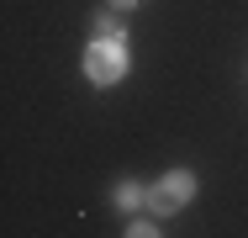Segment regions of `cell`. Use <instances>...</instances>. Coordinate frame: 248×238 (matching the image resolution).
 <instances>
[{
  "label": "cell",
  "instance_id": "obj_1",
  "mask_svg": "<svg viewBox=\"0 0 248 238\" xmlns=\"http://www.w3.org/2000/svg\"><path fill=\"white\" fill-rule=\"evenodd\" d=\"M79 69L95 90H116L132 80V37H90L79 53Z\"/></svg>",
  "mask_w": 248,
  "mask_h": 238
},
{
  "label": "cell",
  "instance_id": "obj_2",
  "mask_svg": "<svg viewBox=\"0 0 248 238\" xmlns=\"http://www.w3.org/2000/svg\"><path fill=\"white\" fill-rule=\"evenodd\" d=\"M196 196H201V175L190 164H174V170H164L148 186V217H158V222H164V217H180Z\"/></svg>",
  "mask_w": 248,
  "mask_h": 238
},
{
  "label": "cell",
  "instance_id": "obj_3",
  "mask_svg": "<svg viewBox=\"0 0 248 238\" xmlns=\"http://www.w3.org/2000/svg\"><path fill=\"white\" fill-rule=\"evenodd\" d=\"M106 201H111V212H122V217H132V212H148V186H143V180H116Z\"/></svg>",
  "mask_w": 248,
  "mask_h": 238
},
{
  "label": "cell",
  "instance_id": "obj_4",
  "mask_svg": "<svg viewBox=\"0 0 248 238\" xmlns=\"http://www.w3.org/2000/svg\"><path fill=\"white\" fill-rule=\"evenodd\" d=\"M90 37H132V32H127V21H122V11H111V5H100L95 16H90Z\"/></svg>",
  "mask_w": 248,
  "mask_h": 238
},
{
  "label": "cell",
  "instance_id": "obj_5",
  "mask_svg": "<svg viewBox=\"0 0 248 238\" xmlns=\"http://www.w3.org/2000/svg\"><path fill=\"white\" fill-rule=\"evenodd\" d=\"M122 238H164V228H158V217H132Z\"/></svg>",
  "mask_w": 248,
  "mask_h": 238
},
{
  "label": "cell",
  "instance_id": "obj_6",
  "mask_svg": "<svg viewBox=\"0 0 248 238\" xmlns=\"http://www.w3.org/2000/svg\"><path fill=\"white\" fill-rule=\"evenodd\" d=\"M106 5H111V11H138L143 0H106Z\"/></svg>",
  "mask_w": 248,
  "mask_h": 238
}]
</instances>
